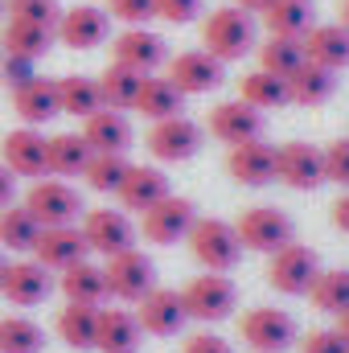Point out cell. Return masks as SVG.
Returning <instances> with one entry per match:
<instances>
[{
    "instance_id": "6da1fadb",
    "label": "cell",
    "mask_w": 349,
    "mask_h": 353,
    "mask_svg": "<svg viewBox=\"0 0 349 353\" xmlns=\"http://www.w3.org/2000/svg\"><path fill=\"white\" fill-rule=\"evenodd\" d=\"M255 46H259L255 12L235 8V4H222L214 12H206V21H201V50H210L214 58H222L230 66V62L255 54Z\"/></svg>"
},
{
    "instance_id": "7a4b0ae2",
    "label": "cell",
    "mask_w": 349,
    "mask_h": 353,
    "mask_svg": "<svg viewBox=\"0 0 349 353\" xmlns=\"http://www.w3.org/2000/svg\"><path fill=\"white\" fill-rule=\"evenodd\" d=\"M185 243H189L193 263H201L206 271H218V275L235 271L239 259H243L239 230H235L230 222H222V218H197V222L189 226Z\"/></svg>"
},
{
    "instance_id": "3957f363",
    "label": "cell",
    "mask_w": 349,
    "mask_h": 353,
    "mask_svg": "<svg viewBox=\"0 0 349 353\" xmlns=\"http://www.w3.org/2000/svg\"><path fill=\"white\" fill-rule=\"evenodd\" d=\"M243 251H259V255H275L288 243H296V226L279 205H247L235 222Z\"/></svg>"
},
{
    "instance_id": "277c9868",
    "label": "cell",
    "mask_w": 349,
    "mask_h": 353,
    "mask_svg": "<svg viewBox=\"0 0 349 353\" xmlns=\"http://www.w3.org/2000/svg\"><path fill=\"white\" fill-rule=\"evenodd\" d=\"M25 210L41 222V226H74L87 210H83V193L70 181L58 176H41L29 185L25 193Z\"/></svg>"
},
{
    "instance_id": "5b68a950",
    "label": "cell",
    "mask_w": 349,
    "mask_h": 353,
    "mask_svg": "<svg viewBox=\"0 0 349 353\" xmlns=\"http://www.w3.org/2000/svg\"><path fill=\"white\" fill-rule=\"evenodd\" d=\"M103 275H107V296L119 300V304H140L157 288V263L140 247H128V251L111 255L103 263Z\"/></svg>"
},
{
    "instance_id": "8992f818",
    "label": "cell",
    "mask_w": 349,
    "mask_h": 353,
    "mask_svg": "<svg viewBox=\"0 0 349 353\" xmlns=\"http://www.w3.org/2000/svg\"><path fill=\"white\" fill-rule=\"evenodd\" d=\"M181 300H185V312L189 321H206V325H218L235 312L239 304V292L226 275L218 271H206V275H193L185 288H181Z\"/></svg>"
},
{
    "instance_id": "52a82bcc",
    "label": "cell",
    "mask_w": 349,
    "mask_h": 353,
    "mask_svg": "<svg viewBox=\"0 0 349 353\" xmlns=\"http://www.w3.org/2000/svg\"><path fill=\"white\" fill-rule=\"evenodd\" d=\"M201 140L206 132L189 119V115H169V119H157L144 136V148L161 161V165H185L201 152Z\"/></svg>"
},
{
    "instance_id": "ba28073f",
    "label": "cell",
    "mask_w": 349,
    "mask_h": 353,
    "mask_svg": "<svg viewBox=\"0 0 349 353\" xmlns=\"http://www.w3.org/2000/svg\"><path fill=\"white\" fill-rule=\"evenodd\" d=\"M321 271H325V267H321V259H317L312 247H304V243H288L283 251L271 255L267 279H271V288L283 292V296H308Z\"/></svg>"
},
{
    "instance_id": "9c48e42d",
    "label": "cell",
    "mask_w": 349,
    "mask_h": 353,
    "mask_svg": "<svg viewBox=\"0 0 349 353\" xmlns=\"http://www.w3.org/2000/svg\"><path fill=\"white\" fill-rule=\"evenodd\" d=\"M275 181H283L296 193H312L325 185V157L308 140H288L275 148Z\"/></svg>"
},
{
    "instance_id": "30bf717a",
    "label": "cell",
    "mask_w": 349,
    "mask_h": 353,
    "mask_svg": "<svg viewBox=\"0 0 349 353\" xmlns=\"http://www.w3.org/2000/svg\"><path fill=\"white\" fill-rule=\"evenodd\" d=\"M165 79H169L181 94H210V90L222 87L226 62L214 58L210 50H185V54H173V58L165 62Z\"/></svg>"
},
{
    "instance_id": "8fae6325",
    "label": "cell",
    "mask_w": 349,
    "mask_h": 353,
    "mask_svg": "<svg viewBox=\"0 0 349 353\" xmlns=\"http://www.w3.org/2000/svg\"><path fill=\"white\" fill-rule=\"evenodd\" d=\"M239 337L263 353H283L296 345V321L283 308H251L239 316Z\"/></svg>"
},
{
    "instance_id": "7c38bea8",
    "label": "cell",
    "mask_w": 349,
    "mask_h": 353,
    "mask_svg": "<svg viewBox=\"0 0 349 353\" xmlns=\"http://www.w3.org/2000/svg\"><path fill=\"white\" fill-rule=\"evenodd\" d=\"M193 222H197L193 201L169 193V197H161L152 210L140 214V234H144L148 243H157V247H173V243H185V234H189Z\"/></svg>"
},
{
    "instance_id": "4fadbf2b",
    "label": "cell",
    "mask_w": 349,
    "mask_h": 353,
    "mask_svg": "<svg viewBox=\"0 0 349 353\" xmlns=\"http://www.w3.org/2000/svg\"><path fill=\"white\" fill-rule=\"evenodd\" d=\"M54 37H58L66 50L87 54V50L103 46V41L111 37V17H107V8H94V4H74V8H66V12L58 17Z\"/></svg>"
},
{
    "instance_id": "5bb4252c",
    "label": "cell",
    "mask_w": 349,
    "mask_h": 353,
    "mask_svg": "<svg viewBox=\"0 0 349 353\" xmlns=\"http://www.w3.org/2000/svg\"><path fill=\"white\" fill-rule=\"evenodd\" d=\"M165 58H169L165 41H161L152 29H144V25L123 29V33L111 37V62H115V66H128V70H136V74H157V70L165 66Z\"/></svg>"
},
{
    "instance_id": "9a60e30c",
    "label": "cell",
    "mask_w": 349,
    "mask_h": 353,
    "mask_svg": "<svg viewBox=\"0 0 349 353\" xmlns=\"http://www.w3.org/2000/svg\"><path fill=\"white\" fill-rule=\"evenodd\" d=\"M54 292V271L37 259H12L0 275V296L17 308H37Z\"/></svg>"
},
{
    "instance_id": "2e32d148",
    "label": "cell",
    "mask_w": 349,
    "mask_h": 353,
    "mask_svg": "<svg viewBox=\"0 0 349 353\" xmlns=\"http://www.w3.org/2000/svg\"><path fill=\"white\" fill-rule=\"evenodd\" d=\"M206 132H210L218 144H226V148L247 144V140H263V111H255V107L243 103V99L218 103V107L210 111V119H206Z\"/></svg>"
},
{
    "instance_id": "e0dca14e",
    "label": "cell",
    "mask_w": 349,
    "mask_h": 353,
    "mask_svg": "<svg viewBox=\"0 0 349 353\" xmlns=\"http://www.w3.org/2000/svg\"><path fill=\"white\" fill-rule=\"evenodd\" d=\"M87 255H90V247L79 226H41V234L33 243V259L41 267H50L54 275H62L66 267L83 263Z\"/></svg>"
},
{
    "instance_id": "ac0fdd59",
    "label": "cell",
    "mask_w": 349,
    "mask_h": 353,
    "mask_svg": "<svg viewBox=\"0 0 349 353\" xmlns=\"http://www.w3.org/2000/svg\"><path fill=\"white\" fill-rule=\"evenodd\" d=\"M136 321H140V329H144L148 337H177V333L185 329L189 312H185L181 292H173V288H152V292L136 304Z\"/></svg>"
},
{
    "instance_id": "d6986e66",
    "label": "cell",
    "mask_w": 349,
    "mask_h": 353,
    "mask_svg": "<svg viewBox=\"0 0 349 353\" xmlns=\"http://www.w3.org/2000/svg\"><path fill=\"white\" fill-rule=\"evenodd\" d=\"M79 230H83L87 247L94 255H103V259H111V255L132 247V222H128L123 210H87Z\"/></svg>"
},
{
    "instance_id": "ffe728a7",
    "label": "cell",
    "mask_w": 349,
    "mask_h": 353,
    "mask_svg": "<svg viewBox=\"0 0 349 353\" xmlns=\"http://www.w3.org/2000/svg\"><path fill=\"white\" fill-rule=\"evenodd\" d=\"M0 165L8 169L12 176H46V136L37 128H17L4 136L0 144Z\"/></svg>"
},
{
    "instance_id": "44dd1931",
    "label": "cell",
    "mask_w": 349,
    "mask_h": 353,
    "mask_svg": "<svg viewBox=\"0 0 349 353\" xmlns=\"http://www.w3.org/2000/svg\"><path fill=\"white\" fill-rule=\"evenodd\" d=\"M226 173L230 181L247 185V189H263L275 181V148L263 144V140H247V144H235L226 152Z\"/></svg>"
},
{
    "instance_id": "7402d4cb",
    "label": "cell",
    "mask_w": 349,
    "mask_h": 353,
    "mask_svg": "<svg viewBox=\"0 0 349 353\" xmlns=\"http://www.w3.org/2000/svg\"><path fill=\"white\" fill-rule=\"evenodd\" d=\"M115 197H119V210L144 214V210H152L161 197H169V176L161 173V169H152V165H128V173L119 181Z\"/></svg>"
},
{
    "instance_id": "603a6c76",
    "label": "cell",
    "mask_w": 349,
    "mask_h": 353,
    "mask_svg": "<svg viewBox=\"0 0 349 353\" xmlns=\"http://www.w3.org/2000/svg\"><path fill=\"white\" fill-rule=\"evenodd\" d=\"M12 111H17V119H21L25 128H41V123H50L54 115H62V111H58V83L33 74L29 83L12 87Z\"/></svg>"
},
{
    "instance_id": "cb8c5ba5",
    "label": "cell",
    "mask_w": 349,
    "mask_h": 353,
    "mask_svg": "<svg viewBox=\"0 0 349 353\" xmlns=\"http://www.w3.org/2000/svg\"><path fill=\"white\" fill-rule=\"evenodd\" d=\"M304 54L308 62L325 66V70H349V29L341 21H329V25H312L304 33Z\"/></svg>"
},
{
    "instance_id": "d4e9b609",
    "label": "cell",
    "mask_w": 349,
    "mask_h": 353,
    "mask_svg": "<svg viewBox=\"0 0 349 353\" xmlns=\"http://www.w3.org/2000/svg\"><path fill=\"white\" fill-rule=\"evenodd\" d=\"M144 337L140 321L128 312V308H99V321H94V350L103 353H136Z\"/></svg>"
},
{
    "instance_id": "484cf974",
    "label": "cell",
    "mask_w": 349,
    "mask_h": 353,
    "mask_svg": "<svg viewBox=\"0 0 349 353\" xmlns=\"http://www.w3.org/2000/svg\"><path fill=\"white\" fill-rule=\"evenodd\" d=\"M83 140L90 144V152H128L132 148V123L123 111L99 107L94 115L83 119Z\"/></svg>"
},
{
    "instance_id": "4316f807",
    "label": "cell",
    "mask_w": 349,
    "mask_h": 353,
    "mask_svg": "<svg viewBox=\"0 0 349 353\" xmlns=\"http://www.w3.org/2000/svg\"><path fill=\"white\" fill-rule=\"evenodd\" d=\"M87 161H90V144L83 140V132L46 136V176H58V181L83 176Z\"/></svg>"
},
{
    "instance_id": "83f0119b",
    "label": "cell",
    "mask_w": 349,
    "mask_h": 353,
    "mask_svg": "<svg viewBox=\"0 0 349 353\" xmlns=\"http://www.w3.org/2000/svg\"><path fill=\"white\" fill-rule=\"evenodd\" d=\"M263 29L279 37H304L317 25V4L312 0H267L263 4Z\"/></svg>"
},
{
    "instance_id": "f1b7e54d",
    "label": "cell",
    "mask_w": 349,
    "mask_h": 353,
    "mask_svg": "<svg viewBox=\"0 0 349 353\" xmlns=\"http://www.w3.org/2000/svg\"><path fill=\"white\" fill-rule=\"evenodd\" d=\"M58 288H62L66 304H90V308H99L103 300H111V296H107V275H103V267L90 263V259L66 267V271L58 275Z\"/></svg>"
},
{
    "instance_id": "f546056e",
    "label": "cell",
    "mask_w": 349,
    "mask_h": 353,
    "mask_svg": "<svg viewBox=\"0 0 349 353\" xmlns=\"http://www.w3.org/2000/svg\"><path fill=\"white\" fill-rule=\"evenodd\" d=\"M337 94V74L317 66V62H304L292 79H288V103L296 107H321Z\"/></svg>"
},
{
    "instance_id": "4dcf8cb0",
    "label": "cell",
    "mask_w": 349,
    "mask_h": 353,
    "mask_svg": "<svg viewBox=\"0 0 349 353\" xmlns=\"http://www.w3.org/2000/svg\"><path fill=\"white\" fill-rule=\"evenodd\" d=\"M136 111H140L148 123L169 119V115H181V111H185V94H181L165 74H144L140 94H136Z\"/></svg>"
},
{
    "instance_id": "1f68e13d",
    "label": "cell",
    "mask_w": 349,
    "mask_h": 353,
    "mask_svg": "<svg viewBox=\"0 0 349 353\" xmlns=\"http://www.w3.org/2000/svg\"><path fill=\"white\" fill-rule=\"evenodd\" d=\"M255 54H259V70L279 74V79H292V74L308 62L304 37H279V33H267L263 46H255Z\"/></svg>"
},
{
    "instance_id": "d6a6232c",
    "label": "cell",
    "mask_w": 349,
    "mask_h": 353,
    "mask_svg": "<svg viewBox=\"0 0 349 353\" xmlns=\"http://www.w3.org/2000/svg\"><path fill=\"white\" fill-rule=\"evenodd\" d=\"M54 29H41V25H21V21H8L4 33H0V50L8 58H25V62H37L54 50Z\"/></svg>"
},
{
    "instance_id": "836d02e7",
    "label": "cell",
    "mask_w": 349,
    "mask_h": 353,
    "mask_svg": "<svg viewBox=\"0 0 349 353\" xmlns=\"http://www.w3.org/2000/svg\"><path fill=\"white\" fill-rule=\"evenodd\" d=\"M94 83H99V103H103L107 111H136V94H140L144 74H136V70L111 62Z\"/></svg>"
},
{
    "instance_id": "e575fe53",
    "label": "cell",
    "mask_w": 349,
    "mask_h": 353,
    "mask_svg": "<svg viewBox=\"0 0 349 353\" xmlns=\"http://www.w3.org/2000/svg\"><path fill=\"white\" fill-rule=\"evenodd\" d=\"M94 321H99V308H90V304H66L54 316V333L70 350H94Z\"/></svg>"
},
{
    "instance_id": "d590c367",
    "label": "cell",
    "mask_w": 349,
    "mask_h": 353,
    "mask_svg": "<svg viewBox=\"0 0 349 353\" xmlns=\"http://www.w3.org/2000/svg\"><path fill=\"white\" fill-rule=\"evenodd\" d=\"M37 234H41V222L25 205H4L0 210V251L25 255V251H33Z\"/></svg>"
},
{
    "instance_id": "8d00e7d4",
    "label": "cell",
    "mask_w": 349,
    "mask_h": 353,
    "mask_svg": "<svg viewBox=\"0 0 349 353\" xmlns=\"http://www.w3.org/2000/svg\"><path fill=\"white\" fill-rule=\"evenodd\" d=\"M239 99L251 103L255 111H275L288 103V79L279 74H267V70H251L239 79Z\"/></svg>"
},
{
    "instance_id": "74e56055",
    "label": "cell",
    "mask_w": 349,
    "mask_h": 353,
    "mask_svg": "<svg viewBox=\"0 0 349 353\" xmlns=\"http://www.w3.org/2000/svg\"><path fill=\"white\" fill-rule=\"evenodd\" d=\"M58 83V111L74 115V119H87L94 115L103 103H99V83L87 74H66V79H54Z\"/></svg>"
},
{
    "instance_id": "f35d334b",
    "label": "cell",
    "mask_w": 349,
    "mask_h": 353,
    "mask_svg": "<svg viewBox=\"0 0 349 353\" xmlns=\"http://www.w3.org/2000/svg\"><path fill=\"white\" fill-rule=\"evenodd\" d=\"M308 300H312L317 312H325V316H341V312L349 308V271H341V267L321 271L317 283H312V292H308Z\"/></svg>"
},
{
    "instance_id": "ab89813d",
    "label": "cell",
    "mask_w": 349,
    "mask_h": 353,
    "mask_svg": "<svg viewBox=\"0 0 349 353\" xmlns=\"http://www.w3.org/2000/svg\"><path fill=\"white\" fill-rule=\"evenodd\" d=\"M46 333L29 316H0V353H41Z\"/></svg>"
},
{
    "instance_id": "60d3db41",
    "label": "cell",
    "mask_w": 349,
    "mask_h": 353,
    "mask_svg": "<svg viewBox=\"0 0 349 353\" xmlns=\"http://www.w3.org/2000/svg\"><path fill=\"white\" fill-rule=\"evenodd\" d=\"M123 173H128V157L123 152H90L87 169H83V181L94 193H115Z\"/></svg>"
},
{
    "instance_id": "b9f144b4",
    "label": "cell",
    "mask_w": 349,
    "mask_h": 353,
    "mask_svg": "<svg viewBox=\"0 0 349 353\" xmlns=\"http://www.w3.org/2000/svg\"><path fill=\"white\" fill-rule=\"evenodd\" d=\"M58 17H62V4H58V0H4V21L54 29Z\"/></svg>"
},
{
    "instance_id": "7bdbcfd3",
    "label": "cell",
    "mask_w": 349,
    "mask_h": 353,
    "mask_svg": "<svg viewBox=\"0 0 349 353\" xmlns=\"http://www.w3.org/2000/svg\"><path fill=\"white\" fill-rule=\"evenodd\" d=\"M111 21H119L123 29H136V25H148L157 17V0H107L103 4Z\"/></svg>"
},
{
    "instance_id": "ee69618b",
    "label": "cell",
    "mask_w": 349,
    "mask_h": 353,
    "mask_svg": "<svg viewBox=\"0 0 349 353\" xmlns=\"http://www.w3.org/2000/svg\"><path fill=\"white\" fill-rule=\"evenodd\" d=\"M321 157H325V181L349 185V140H333L329 148H321Z\"/></svg>"
},
{
    "instance_id": "f6af8a7d",
    "label": "cell",
    "mask_w": 349,
    "mask_h": 353,
    "mask_svg": "<svg viewBox=\"0 0 349 353\" xmlns=\"http://www.w3.org/2000/svg\"><path fill=\"white\" fill-rule=\"evenodd\" d=\"M206 12V0H157V17L169 25H189Z\"/></svg>"
},
{
    "instance_id": "bcb514c9",
    "label": "cell",
    "mask_w": 349,
    "mask_h": 353,
    "mask_svg": "<svg viewBox=\"0 0 349 353\" xmlns=\"http://www.w3.org/2000/svg\"><path fill=\"white\" fill-rule=\"evenodd\" d=\"M300 353H349V341L337 329H312L300 341Z\"/></svg>"
},
{
    "instance_id": "7dc6e473",
    "label": "cell",
    "mask_w": 349,
    "mask_h": 353,
    "mask_svg": "<svg viewBox=\"0 0 349 353\" xmlns=\"http://www.w3.org/2000/svg\"><path fill=\"white\" fill-rule=\"evenodd\" d=\"M29 79H33V62L0 54V83H8V90H12V87H21V83H29Z\"/></svg>"
},
{
    "instance_id": "c3c4849f",
    "label": "cell",
    "mask_w": 349,
    "mask_h": 353,
    "mask_svg": "<svg viewBox=\"0 0 349 353\" xmlns=\"http://www.w3.org/2000/svg\"><path fill=\"white\" fill-rule=\"evenodd\" d=\"M181 353H235L218 333H193V337H185V345Z\"/></svg>"
},
{
    "instance_id": "681fc988",
    "label": "cell",
    "mask_w": 349,
    "mask_h": 353,
    "mask_svg": "<svg viewBox=\"0 0 349 353\" xmlns=\"http://www.w3.org/2000/svg\"><path fill=\"white\" fill-rule=\"evenodd\" d=\"M12 197H17V176L0 165V210H4V205H12Z\"/></svg>"
},
{
    "instance_id": "f907efd6",
    "label": "cell",
    "mask_w": 349,
    "mask_h": 353,
    "mask_svg": "<svg viewBox=\"0 0 349 353\" xmlns=\"http://www.w3.org/2000/svg\"><path fill=\"white\" fill-rule=\"evenodd\" d=\"M333 226H337L341 234H349V193H341V197L333 201Z\"/></svg>"
},
{
    "instance_id": "816d5d0a",
    "label": "cell",
    "mask_w": 349,
    "mask_h": 353,
    "mask_svg": "<svg viewBox=\"0 0 349 353\" xmlns=\"http://www.w3.org/2000/svg\"><path fill=\"white\" fill-rule=\"evenodd\" d=\"M230 4H235V8H247V12H263L267 0H230Z\"/></svg>"
},
{
    "instance_id": "f5cc1de1",
    "label": "cell",
    "mask_w": 349,
    "mask_h": 353,
    "mask_svg": "<svg viewBox=\"0 0 349 353\" xmlns=\"http://www.w3.org/2000/svg\"><path fill=\"white\" fill-rule=\"evenodd\" d=\"M337 333H341V337L349 341V308L341 312V316H337Z\"/></svg>"
},
{
    "instance_id": "db71d44e",
    "label": "cell",
    "mask_w": 349,
    "mask_h": 353,
    "mask_svg": "<svg viewBox=\"0 0 349 353\" xmlns=\"http://www.w3.org/2000/svg\"><path fill=\"white\" fill-rule=\"evenodd\" d=\"M341 25L349 29V0H341Z\"/></svg>"
},
{
    "instance_id": "11a10c76",
    "label": "cell",
    "mask_w": 349,
    "mask_h": 353,
    "mask_svg": "<svg viewBox=\"0 0 349 353\" xmlns=\"http://www.w3.org/2000/svg\"><path fill=\"white\" fill-rule=\"evenodd\" d=\"M4 267H8V259H4V251H0V275H4Z\"/></svg>"
},
{
    "instance_id": "9f6ffc18",
    "label": "cell",
    "mask_w": 349,
    "mask_h": 353,
    "mask_svg": "<svg viewBox=\"0 0 349 353\" xmlns=\"http://www.w3.org/2000/svg\"><path fill=\"white\" fill-rule=\"evenodd\" d=\"M0 17H4V0H0Z\"/></svg>"
},
{
    "instance_id": "6f0895ef",
    "label": "cell",
    "mask_w": 349,
    "mask_h": 353,
    "mask_svg": "<svg viewBox=\"0 0 349 353\" xmlns=\"http://www.w3.org/2000/svg\"><path fill=\"white\" fill-rule=\"evenodd\" d=\"M251 353H263V350H251Z\"/></svg>"
},
{
    "instance_id": "680465c9",
    "label": "cell",
    "mask_w": 349,
    "mask_h": 353,
    "mask_svg": "<svg viewBox=\"0 0 349 353\" xmlns=\"http://www.w3.org/2000/svg\"><path fill=\"white\" fill-rule=\"evenodd\" d=\"M0 54H4V50H0Z\"/></svg>"
}]
</instances>
